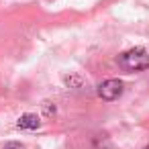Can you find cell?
I'll list each match as a JSON object with an SVG mask.
<instances>
[{
    "instance_id": "1",
    "label": "cell",
    "mask_w": 149,
    "mask_h": 149,
    "mask_svg": "<svg viewBox=\"0 0 149 149\" xmlns=\"http://www.w3.org/2000/svg\"><path fill=\"white\" fill-rule=\"evenodd\" d=\"M118 65L123 70H127V72H143V70H149V51H145L141 47L129 49V51H125L118 57Z\"/></svg>"
},
{
    "instance_id": "2",
    "label": "cell",
    "mask_w": 149,
    "mask_h": 149,
    "mask_svg": "<svg viewBox=\"0 0 149 149\" xmlns=\"http://www.w3.org/2000/svg\"><path fill=\"white\" fill-rule=\"evenodd\" d=\"M120 94H123V82L116 78H110L98 86V96L102 100H116Z\"/></svg>"
},
{
    "instance_id": "3",
    "label": "cell",
    "mask_w": 149,
    "mask_h": 149,
    "mask_svg": "<svg viewBox=\"0 0 149 149\" xmlns=\"http://www.w3.org/2000/svg\"><path fill=\"white\" fill-rule=\"evenodd\" d=\"M17 127H19L21 131H35V129H39V127H41V120H39V116H37V114L27 112V114H23V116L17 120Z\"/></svg>"
},
{
    "instance_id": "4",
    "label": "cell",
    "mask_w": 149,
    "mask_h": 149,
    "mask_svg": "<svg viewBox=\"0 0 149 149\" xmlns=\"http://www.w3.org/2000/svg\"><path fill=\"white\" fill-rule=\"evenodd\" d=\"M43 110H45V116H53V114H55V104L43 102Z\"/></svg>"
},
{
    "instance_id": "5",
    "label": "cell",
    "mask_w": 149,
    "mask_h": 149,
    "mask_svg": "<svg viewBox=\"0 0 149 149\" xmlns=\"http://www.w3.org/2000/svg\"><path fill=\"white\" fill-rule=\"evenodd\" d=\"M4 149H25V145L19 143V141H8V143L4 145Z\"/></svg>"
},
{
    "instance_id": "6",
    "label": "cell",
    "mask_w": 149,
    "mask_h": 149,
    "mask_svg": "<svg viewBox=\"0 0 149 149\" xmlns=\"http://www.w3.org/2000/svg\"><path fill=\"white\" fill-rule=\"evenodd\" d=\"M145 149H149V145H147V147H145Z\"/></svg>"
}]
</instances>
